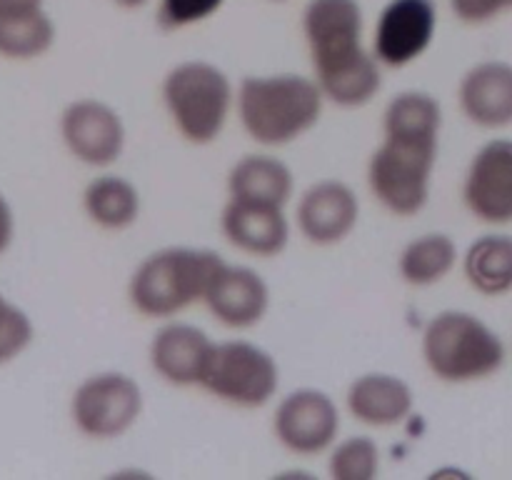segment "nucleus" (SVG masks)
I'll return each instance as SVG.
<instances>
[{
  "instance_id": "20e7f679",
  "label": "nucleus",
  "mask_w": 512,
  "mask_h": 480,
  "mask_svg": "<svg viewBox=\"0 0 512 480\" xmlns=\"http://www.w3.org/2000/svg\"><path fill=\"white\" fill-rule=\"evenodd\" d=\"M423 358L443 383H473L503 368L505 345L478 315L443 310L425 325Z\"/></svg>"
},
{
  "instance_id": "4be33fe9",
  "label": "nucleus",
  "mask_w": 512,
  "mask_h": 480,
  "mask_svg": "<svg viewBox=\"0 0 512 480\" xmlns=\"http://www.w3.org/2000/svg\"><path fill=\"white\" fill-rule=\"evenodd\" d=\"M458 263V245L445 233H425L410 240L398 258L400 278L415 288L440 283Z\"/></svg>"
},
{
  "instance_id": "a878e982",
  "label": "nucleus",
  "mask_w": 512,
  "mask_h": 480,
  "mask_svg": "<svg viewBox=\"0 0 512 480\" xmlns=\"http://www.w3.org/2000/svg\"><path fill=\"white\" fill-rule=\"evenodd\" d=\"M33 335L28 313L0 293V365L18 358L33 343Z\"/></svg>"
},
{
  "instance_id": "9b49d317",
  "label": "nucleus",
  "mask_w": 512,
  "mask_h": 480,
  "mask_svg": "<svg viewBox=\"0 0 512 480\" xmlns=\"http://www.w3.org/2000/svg\"><path fill=\"white\" fill-rule=\"evenodd\" d=\"M438 30L435 0H390L378 15L373 55L380 65L405 68L430 48Z\"/></svg>"
},
{
  "instance_id": "f03ea898",
  "label": "nucleus",
  "mask_w": 512,
  "mask_h": 480,
  "mask_svg": "<svg viewBox=\"0 0 512 480\" xmlns=\"http://www.w3.org/2000/svg\"><path fill=\"white\" fill-rule=\"evenodd\" d=\"M235 103L245 133L255 143L280 148L318 125L325 98L313 78L278 73L243 78Z\"/></svg>"
},
{
  "instance_id": "cd10ccee",
  "label": "nucleus",
  "mask_w": 512,
  "mask_h": 480,
  "mask_svg": "<svg viewBox=\"0 0 512 480\" xmlns=\"http://www.w3.org/2000/svg\"><path fill=\"white\" fill-rule=\"evenodd\" d=\"M455 18L465 25H485L512 10V0H450Z\"/></svg>"
},
{
  "instance_id": "f257e3e1",
  "label": "nucleus",
  "mask_w": 512,
  "mask_h": 480,
  "mask_svg": "<svg viewBox=\"0 0 512 480\" xmlns=\"http://www.w3.org/2000/svg\"><path fill=\"white\" fill-rule=\"evenodd\" d=\"M363 28L358 0H308L303 10L313 80L323 98L340 108H363L383 85L380 63L363 45Z\"/></svg>"
},
{
  "instance_id": "7ed1b4c3",
  "label": "nucleus",
  "mask_w": 512,
  "mask_h": 480,
  "mask_svg": "<svg viewBox=\"0 0 512 480\" xmlns=\"http://www.w3.org/2000/svg\"><path fill=\"white\" fill-rule=\"evenodd\" d=\"M220 265L223 258L208 248L180 245L150 253L130 275V305L145 318H173L193 303H203Z\"/></svg>"
},
{
  "instance_id": "39448f33",
  "label": "nucleus",
  "mask_w": 512,
  "mask_h": 480,
  "mask_svg": "<svg viewBox=\"0 0 512 480\" xmlns=\"http://www.w3.org/2000/svg\"><path fill=\"white\" fill-rule=\"evenodd\" d=\"M440 138L383 133L368 163V185L385 210L400 218L418 215L430 200Z\"/></svg>"
},
{
  "instance_id": "6e6552de",
  "label": "nucleus",
  "mask_w": 512,
  "mask_h": 480,
  "mask_svg": "<svg viewBox=\"0 0 512 480\" xmlns=\"http://www.w3.org/2000/svg\"><path fill=\"white\" fill-rule=\"evenodd\" d=\"M143 413V390L118 370L90 375L70 400L73 425L93 440H113L128 433Z\"/></svg>"
},
{
  "instance_id": "423d86ee",
  "label": "nucleus",
  "mask_w": 512,
  "mask_h": 480,
  "mask_svg": "<svg viewBox=\"0 0 512 480\" xmlns=\"http://www.w3.org/2000/svg\"><path fill=\"white\" fill-rule=\"evenodd\" d=\"M233 83L205 60H185L168 70L163 80V103L170 120L188 143L210 145L218 140L233 108Z\"/></svg>"
},
{
  "instance_id": "9d476101",
  "label": "nucleus",
  "mask_w": 512,
  "mask_h": 480,
  "mask_svg": "<svg viewBox=\"0 0 512 480\" xmlns=\"http://www.w3.org/2000/svg\"><path fill=\"white\" fill-rule=\"evenodd\" d=\"M60 138L75 160L90 168H108L125 150V125L108 103L80 98L65 105Z\"/></svg>"
},
{
  "instance_id": "f3484780",
  "label": "nucleus",
  "mask_w": 512,
  "mask_h": 480,
  "mask_svg": "<svg viewBox=\"0 0 512 480\" xmlns=\"http://www.w3.org/2000/svg\"><path fill=\"white\" fill-rule=\"evenodd\" d=\"M213 350L208 333L188 323H168L153 335L150 365L165 383L175 388L200 385L205 363Z\"/></svg>"
},
{
  "instance_id": "7c9ffc66",
  "label": "nucleus",
  "mask_w": 512,
  "mask_h": 480,
  "mask_svg": "<svg viewBox=\"0 0 512 480\" xmlns=\"http://www.w3.org/2000/svg\"><path fill=\"white\" fill-rule=\"evenodd\" d=\"M270 3H288V0H270Z\"/></svg>"
},
{
  "instance_id": "dca6fc26",
  "label": "nucleus",
  "mask_w": 512,
  "mask_h": 480,
  "mask_svg": "<svg viewBox=\"0 0 512 480\" xmlns=\"http://www.w3.org/2000/svg\"><path fill=\"white\" fill-rule=\"evenodd\" d=\"M460 110L478 128L498 130L512 125V65L485 60L463 75L458 88Z\"/></svg>"
},
{
  "instance_id": "5701e85b",
  "label": "nucleus",
  "mask_w": 512,
  "mask_h": 480,
  "mask_svg": "<svg viewBox=\"0 0 512 480\" xmlns=\"http://www.w3.org/2000/svg\"><path fill=\"white\" fill-rule=\"evenodd\" d=\"M465 278L478 293L503 295L512 290V235H483L468 248Z\"/></svg>"
},
{
  "instance_id": "393cba45",
  "label": "nucleus",
  "mask_w": 512,
  "mask_h": 480,
  "mask_svg": "<svg viewBox=\"0 0 512 480\" xmlns=\"http://www.w3.org/2000/svg\"><path fill=\"white\" fill-rule=\"evenodd\" d=\"M380 468V448L368 435L338 443L330 453L328 470L335 480H373Z\"/></svg>"
},
{
  "instance_id": "c85d7f7f",
  "label": "nucleus",
  "mask_w": 512,
  "mask_h": 480,
  "mask_svg": "<svg viewBox=\"0 0 512 480\" xmlns=\"http://www.w3.org/2000/svg\"><path fill=\"white\" fill-rule=\"evenodd\" d=\"M13 233H15V215L10 203L5 200V195L0 193V253L10 248L13 243Z\"/></svg>"
},
{
  "instance_id": "1a4fd4ad",
  "label": "nucleus",
  "mask_w": 512,
  "mask_h": 480,
  "mask_svg": "<svg viewBox=\"0 0 512 480\" xmlns=\"http://www.w3.org/2000/svg\"><path fill=\"white\" fill-rule=\"evenodd\" d=\"M273 433L285 450L295 455H320L340 433L335 400L318 388L288 393L273 415Z\"/></svg>"
},
{
  "instance_id": "a211bd4d",
  "label": "nucleus",
  "mask_w": 512,
  "mask_h": 480,
  "mask_svg": "<svg viewBox=\"0 0 512 480\" xmlns=\"http://www.w3.org/2000/svg\"><path fill=\"white\" fill-rule=\"evenodd\" d=\"M413 390L403 378L390 373H365L350 383L345 393L348 413L370 428H390L403 423L413 410Z\"/></svg>"
},
{
  "instance_id": "4468645a",
  "label": "nucleus",
  "mask_w": 512,
  "mask_h": 480,
  "mask_svg": "<svg viewBox=\"0 0 512 480\" xmlns=\"http://www.w3.org/2000/svg\"><path fill=\"white\" fill-rule=\"evenodd\" d=\"M210 315L220 325L233 330H248L265 318L270 308V288L260 273L245 265H223L210 280L203 295Z\"/></svg>"
},
{
  "instance_id": "412c9836",
  "label": "nucleus",
  "mask_w": 512,
  "mask_h": 480,
  "mask_svg": "<svg viewBox=\"0 0 512 480\" xmlns=\"http://www.w3.org/2000/svg\"><path fill=\"white\" fill-rule=\"evenodd\" d=\"M83 208L98 228L125 230L138 220L140 193L120 175H100L85 185Z\"/></svg>"
},
{
  "instance_id": "0eeeda50",
  "label": "nucleus",
  "mask_w": 512,
  "mask_h": 480,
  "mask_svg": "<svg viewBox=\"0 0 512 480\" xmlns=\"http://www.w3.org/2000/svg\"><path fill=\"white\" fill-rule=\"evenodd\" d=\"M280 385L273 355L248 340L213 343L198 388L235 408H263Z\"/></svg>"
},
{
  "instance_id": "c756f323",
  "label": "nucleus",
  "mask_w": 512,
  "mask_h": 480,
  "mask_svg": "<svg viewBox=\"0 0 512 480\" xmlns=\"http://www.w3.org/2000/svg\"><path fill=\"white\" fill-rule=\"evenodd\" d=\"M115 5H120V8L125 10H135V8H143V5H148V0H113Z\"/></svg>"
},
{
  "instance_id": "6ab92c4d",
  "label": "nucleus",
  "mask_w": 512,
  "mask_h": 480,
  "mask_svg": "<svg viewBox=\"0 0 512 480\" xmlns=\"http://www.w3.org/2000/svg\"><path fill=\"white\" fill-rule=\"evenodd\" d=\"M55 43V23L45 0H0V55L33 60Z\"/></svg>"
},
{
  "instance_id": "bb28decb",
  "label": "nucleus",
  "mask_w": 512,
  "mask_h": 480,
  "mask_svg": "<svg viewBox=\"0 0 512 480\" xmlns=\"http://www.w3.org/2000/svg\"><path fill=\"white\" fill-rule=\"evenodd\" d=\"M223 5L225 0H160L155 20L163 30H183L208 20Z\"/></svg>"
},
{
  "instance_id": "2eb2a0df",
  "label": "nucleus",
  "mask_w": 512,
  "mask_h": 480,
  "mask_svg": "<svg viewBox=\"0 0 512 480\" xmlns=\"http://www.w3.org/2000/svg\"><path fill=\"white\" fill-rule=\"evenodd\" d=\"M220 230L230 245L258 258H275L288 248L290 240L285 208L253 200L228 198L220 213Z\"/></svg>"
},
{
  "instance_id": "b1692460",
  "label": "nucleus",
  "mask_w": 512,
  "mask_h": 480,
  "mask_svg": "<svg viewBox=\"0 0 512 480\" xmlns=\"http://www.w3.org/2000/svg\"><path fill=\"white\" fill-rule=\"evenodd\" d=\"M440 125H443V108L433 95L423 90H405L395 95L383 113V133L440 138Z\"/></svg>"
},
{
  "instance_id": "ddd939ff",
  "label": "nucleus",
  "mask_w": 512,
  "mask_h": 480,
  "mask_svg": "<svg viewBox=\"0 0 512 480\" xmlns=\"http://www.w3.org/2000/svg\"><path fill=\"white\" fill-rule=\"evenodd\" d=\"M360 218V200L348 183L318 180L298 200L295 223L308 243L330 248L348 238Z\"/></svg>"
},
{
  "instance_id": "aec40b11",
  "label": "nucleus",
  "mask_w": 512,
  "mask_h": 480,
  "mask_svg": "<svg viewBox=\"0 0 512 480\" xmlns=\"http://www.w3.org/2000/svg\"><path fill=\"white\" fill-rule=\"evenodd\" d=\"M295 190L293 170L280 158L268 153L243 155L228 173V195L253 203L285 205L290 203Z\"/></svg>"
},
{
  "instance_id": "f8f14e48",
  "label": "nucleus",
  "mask_w": 512,
  "mask_h": 480,
  "mask_svg": "<svg viewBox=\"0 0 512 480\" xmlns=\"http://www.w3.org/2000/svg\"><path fill=\"white\" fill-rule=\"evenodd\" d=\"M463 200L483 223H512V140H490L475 153L465 175Z\"/></svg>"
}]
</instances>
